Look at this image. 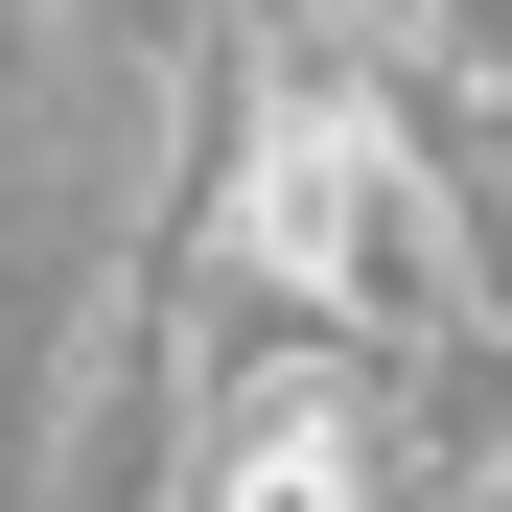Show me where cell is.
<instances>
[{
  "label": "cell",
  "instance_id": "1",
  "mask_svg": "<svg viewBox=\"0 0 512 512\" xmlns=\"http://www.w3.org/2000/svg\"><path fill=\"white\" fill-rule=\"evenodd\" d=\"M187 512H419V396L187 303Z\"/></svg>",
  "mask_w": 512,
  "mask_h": 512
}]
</instances>
